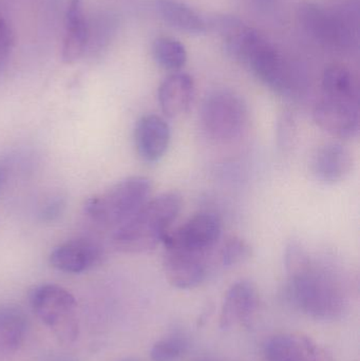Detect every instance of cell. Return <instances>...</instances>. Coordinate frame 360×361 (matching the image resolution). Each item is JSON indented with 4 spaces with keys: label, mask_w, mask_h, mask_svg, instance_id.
<instances>
[{
    "label": "cell",
    "mask_w": 360,
    "mask_h": 361,
    "mask_svg": "<svg viewBox=\"0 0 360 361\" xmlns=\"http://www.w3.org/2000/svg\"><path fill=\"white\" fill-rule=\"evenodd\" d=\"M298 19L304 31L323 46L344 50L356 42L359 11L353 4L328 11L318 4L306 2L300 6Z\"/></svg>",
    "instance_id": "5b68a950"
},
{
    "label": "cell",
    "mask_w": 360,
    "mask_h": 361,
    "mask_svg": "<svg viewBox=\"0 0 360 361\" xmlns=\"http://www.w3.org/2000/svg\"><path fill=\"white\" fill-rule=\"evenodd\" d=\"M11 177V163L6 159L0 160V193L4 190Z\"/></svg>",
    "instance_id": "f1b7e54d"
},
{
    "label": "cell",
    "mask_w": 360,
    "mask_h": 361,
    "mask_svg": "<svg viewBox=\"0 0 360 361\" xmlns=\"http://www.w3.org/2000/svg\"><path fill=\"white\" fill-rule=\"evenodd\" d=\"M151 190V182L147 178H126L103 195L87 199L85 214L101 226L118 228L149 201Z\"/></svg>",
    "instance_id": "277c9868"
},
{
    "label": "cell",
    "mask_w": 360,
    "mask_h": 361,
    "mask_svg": "<svg viewBox=\"0 0 360 361\" xmlns=\"http://www.w3.org/2000/svg\"><path fill=\"white\" fill-rule=\"evenodd\" d=\"M194 82L190 74L173 72L159 88V103L165 116L178 118L190 110L194 99Z\"/></svg>",
    "instance_id": "9a60e30c"
},
{
    "label": "cell",
    "mask_w": 360,
    "mask_h": 361,
    "mask_svg": "<svg viewBox=\"0 0 360 361\" xmlns=\"http://www.w3.org/2000/svg\"><path fill=\"white\" fill-rule=\"evenodd\" d=\"M118 19L112 13L99 14L92 23H89L88 50L101 52L105 50L116 36Z\"/></svg>",
    "instance_id": "7402d4cb"
},
{
    "label": "cell",
    "mask_w": 360,
    "mask_h": 361,
    "mask_svg": "<svg viewBox=\"0 0 360 361\" xmlns=\"http://www.w3.org/2000/svg\"><path fill=\"white\" fill-rule=\"evenodd\" d=\"M14 32L10 23L0 14V72L4 71L14 48Z\"/></svg>",
    "instance_id": "d4e9b609"
},
{
    "label": "cell",
    "mask_w": 360,
    "mask_h": 361,
    "mask_svg": "<svg viewBox=\"0 0 360 361\" xmlns=\"http://www.w3.org/2000/svg\"><path fill=\"white\" fill-rule=\"evenodd\" d=\"M230 59L244 65L262 84L281 95L302 86L298 70L260 32L236 19L221 35Z\"/></svg>",
    "instance_id": "7a4b0ae2"
},
{
    "label": "cell",
    "mask_w": 360,
    "mask_h": 361,
    "mask_svg": "<svg viewBox=\"0 0 360 361\" xmlns=\"http://www.w3.org/2000/svg\"><path fill=\"white\" fill-rule=\"evenodd\" d=\"M163 267L169 283L180 290L197 288L206 278L204 255L167 247L165 248Z\"/></svg>",
    "instance_id": "8fae6325"
},
{
    "label": "cell",
    "mask_w": 360,
    "mask_h": 361,
    "mask_svg": "<svg viewBox=\"0 0 360 361\" xmlns=\"http://www.w3.org/2000/svg\"><path fill=\"white\" fill-rule=\"evenodd\" d=\"M294 133H295V128H294L293 118L290 114H285L278 127V140L283 147L291 146Z\"/></svg>",
    "instance_id": "83f0119b"
},
{
    "label": "cell",
    "mask_w": 360,
    "mask_h": 361,
    "mask_svg": "<svg viewBox=\"0 0 360 361\" xmlns=\"http://www.w3.org/2000/svg\"><path fill=\"white\" fill-rule=\"evenodd\" d=\"M156 10L165 23L179 31L190 35L206 33V21L185 2L180 0H156Z\"/></svg>",
    "instance_id": "ac0fdd59"
},
{
    "label": "cell",
    "mask_w": 360,
    "mask_h": 361,
    "mask_svg": "<svg viewBox=\"0 0 360 361\" xmlns=\"http://www.w3.org/2000/svg\"><path fill=\"white\" fill-rule=\"evenodd\" d=\"M122 361H137V360H122Z\"/></svg>",
    "instance_id": "4dcf8cb0"
},
{
    "label": "cell",
    "mask_w": 360,
    "mask_h": 361,
    "mask_svg": "<svg viewBox=\"0 0 360 361\" xmlns=\"http://www.w3.org/2000/svg\"><path fill=\"white\" fill-rule=\"evenodd\" d=\"M182 209L177 192H165L149 201L124 224L114 229L112 243L118 252L143 254L162 243Z\"/></svg>",
    "instance_id": "3957f363"
},
{
    "label": "cell",
    "mask_w": 360,
    "mask_h": 361,
    "mask_svg": "<svg viewBox=\"0 0 360 361\" xmlns=\"http://www.w3.org/2000/svg\"><path fill=\"white\" fill-rule=\"evenodd\" d=\"M186 341L181 336L165 337L154 343L150 350L151 361H179L186 351Z\"/></svg>",
    "instance_id": "603a6c76"
},
{
    "label": "cell",
    "mask_w": 360,
    "mask_h": 361,
    "mask_svg": "<svg viewBox=\"0 0 360 361\" xmlns=\"http://www.w3.org/2000/svg\"><path fill=\"white\" fill-rule=\"evenodd\" d=\"M154 61L168 71L178 72L187 61V51L180 40L168 36L159 37L152 47Z\"/></svg>",
    "instance_id": "44dd1931"
},
{
    "label": "cell",
    "mask_w": 360,
    "mask_h": 361,
    "mask_svg": "<svg viewBox=\"0 0 360 361\" xmlns=\"http://www.w3.org/2000/svg\"><path fill=\"white\" fill-rule=\"evenodd\" d=\"M304 348H306V361H333L331 354L317 345L310 337L304 336Z\"/></svg>",
    "instance_id": "4316f807"
},
{
    "label": "cell",
    "mask_w": 360,
    "mask_h": 361,
    "mask_svg": "<svg viewBox=\"0 0 360 361\" xmlns=\"http://www.w3.org/2000/svg\"><path fill=\"white\" fill-rule=\"evenodd\" d=\"M63 361H69V360H63Z\"/></svg>",
    "instance_id": "1f68e13d"
},
{
    "label": "cell",
    "mask_w": 360,
    "mask_h": 361,
    "mask_svg": "<svg viewBox=\"0 0 360 361\" xmlns=\"http://www.w3.org/2000/svg\"><path fill=\"white\" fill-rule=\"evenodd\" d=\"M66 199L61 195H54L40 207L39 216L44 222H55L63 216L66 209Z\"/></svg>",
    "instance_id": "484cf974"
},
{
    "label": "cell",
    "mask_w": 360,
    "mask_h": 361,
    "mask_svg": "<svg viewBox=\"0 0 360 361\" xmlns=\"http://www.w3.org/2000/svg\"><path fill=\"white\" fill-rule=\"evenodd\" d=\"M222 223L213 212L194 214L183 225L167 231L162 243L165 248L173 247L204 255L221 238Z\"/></svg>",
    "instance_id": "ba28073f"
},
{
    "label": "cell",
    "mask_w": 360,
    "mask_h": 361,
    "mask_svg": "<svg viewBox=\"0 0 360 361\" xmlns=\"http://www.w3.org/2000/svg\"><path fill=\"white\" fill-rule=\"evenodd\" d=\"M264 361H306L304 336L276 335L266 341Z\"/></svg>",
    "instance_id": "d6986e66"
},
{
    "label": "cell",
    "mask_w": 360,
    "mask_h": 361,
    "mask_svg": "<svg viewBox=\"0 0 360 361\" xmlns=\"http://www.w3.org/2000/svg\"><path fill=\"white\" fill-rule=\"evenodd\" d=\"M27 329V318L19 307L0 305V361L8 360L20 349Z\"/></svg>",
    "instance_id": "e0dca14e"
},
{
    "label": "cell",
    "mask_w": 360,
    "mask_h": 361,
    "mask_svg": "<svg viewBox=\"0 0 360 361\" xmlns=\"http://www.w3.org/2000/svg\"><path fill=\"white\" fill-rule=\"evenodd\" d=\"M258 4H261V6H270V4H273L274 0H256Z\"/></svg>",
    "instance_id": "f546056e"
},
{
    "label": "cell",
    "mask_w": 360,
    "mask_h": 361,
    "mask_svg": "<svg viewBox=\"0 0 360 361\" xmlns=\"http://www.w3.org/2000/svg\"><path fill=\"white\" fill-rule=\"evenodd\" d=\"M285 265L287 299L296 309L316 320L342 317L348 305L344 286L333 274L317 267L298 242L285 247Z\"/></svg>",
    "instance_id": "6da1fadb"
},
{
    "label": "cell",
    "mask_w": 360,
    "mask_h": 361,
    "mask_svg": "<svg viewBox=\"0 0 360 361\" xmlns=\"http://www.w3.org/2000/svg\"><path fill=\"white\" fill-rule=\"evenodd\" d=\"M315 123L340 139H353L359 131V99L323 95L313 112Z\"/></svg>",
    "instance_id": "9c48e42d"
},
{
    "label": "cell",
    "mask_w": 360,
    "mask_h": 361,
    "mask_svg": "<svg viewBox=\"0 0 360 361\" xmlns=\"http://www.w3.org/2000/svg\"><path fill=\"white\" fill-rule=\"evenodd\" d=\"M89 23L85 16L82 0H70L66 13V35L61 49L65 63L80 61L88 50Z\"/></svg>",
    "instance_id": "2e32d148"
},
{
    "label": "cell",
    "mask_w": 360,
    "mask_h": 361,
    "mask_svg": "<svg viewBox=\"0 0 360 361\" xmlns=\"http://www.w3.org/2000/svg\"><path fill=\"white\" fill-rule=\"evenodd\" d=\"M30 305L34 313L63 343H71L78 336L76 300L73 295L56 284H42L30 293Z\"/></svg>",
    "instance_id": "8992f818"
},
{
    "label": "cell",
    "mask_w": 360,
    "mask_h": 361,
    "mask_svg": "<svg viewBox=\"0 0 360 361\" xmlns=\"http://www.w3.org/2000/svg\"><path fill=\"white\" fill-rule=\"evenodd\" d=\"M259 305L257 288L249 280L235 282L224 297L220 328L230 330L238 324H249Z\"/></svg>",
    "instance_id": "4fadbf2b"
},
{
    "label": "cell",
    "mask_w": 360,
    "mask_h": 361,
    "mask_svg": "<svg viewBox=\"0 0 360 361\" xmlns=\"http://www.w3.org/2000/svg\"><path fill=\"white\" fill-rule=\"evenodd\" d=\"M323 94L329 97H359L354 76L342 65L329 66L323 72Z\"/></svg>",
    "instance_id": "ffe728a7"
},
{
    "label": "cell",
    "mask_w": 360,
    "mask_h": 361,
    "mask_svg": "<svg viewBox=\"0 0 360 361\" xmlns=\"http://www.w3.org/2000/svg\"><path fill=\"white\" fill-rule=\"evenodd\" d=\"M247 107L240 95L230 90H216L203 102L201 125L207 137L220 143L237 139L247 123Z\"/></svg>",
    "instance_id": "52a82bcc"
},
{
    "label": "cell",
    "mask_w": 360,
    "mask_h": 361,
    "mask_svg": "<svg viewBox=\"0 0 360 361\" xmlns=\"http://www.w3.org/2000/svg\"><path fill=\"white\" fill-rule=\"evenodd\" d=\"M354 169V157L346 146L328 143L316 150L311 169L317 180L325 184H336L346 180Z\"/></svg>",
    "instance_id": "5bb4252c"
},
{
    "label": "cell",
    "mask_w": 360,
    "mask_h": 361,
    "mask_svg": "<svg viewBox=\"0 0 360 361\" xmlns=\"http://www.w3.org/2000/svg\"><path fill=\"white\" fill-rule=\"evenodd\" d=\"M252 257V247L244 239L232 237L222 246L220 258L224 267H232L244 263Z\"/></svg>",
    "instance_id": "cb8c5ba5"
},
{
    "label": "cell",
    "mask_w": 360,
    "mask_h": 361,
    "mask_svg": "<svg viewBox=\"0 0 360 361\" xmlns=\"http://www.w3.org/2000/svg\"><path fill=\"white\" fill-rule=\"evenodd\" d=\"M170 139V127L162 116L147 114L135 125V149L144 162H159L166 154Z\"/></svg>",
    "instance_id": "7c38bea8"
},
{
    "label": "cell",
    "mask_w": 360,
    "mask_h": 361,
    "mask_svg": "<svg viewBox=\"0 0 360 361\" xmlns=\"http://www.w3.org/2000/svg\"><path fill=\"white\" fill-rule=\"evenodd\" d=\"M104 250L89 239H76L59 244L49 256L51 267L66 274H82L101 262Z\"/></svg>",
    "instance_id": "30bf717a"
}]
</instances>
